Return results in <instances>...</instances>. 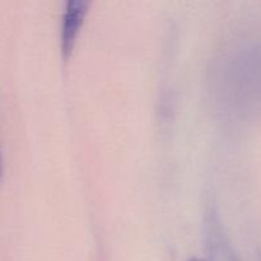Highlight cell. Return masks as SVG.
Segmentation results:
<instances>
[{"instance_id":"cell-1","label":"cell","mask_w":261,"mask_h":261,"mask_svg":"<svg viewBox=\"0 0 261 261\" xmlns=\"http://www.w3.org/2000/svg\"><path fill=\"white\" fill-rule=\"evenodd\" d=\"M89 3L86 0H68L63 14L61 24V53L64 58L70 55L76 36L83 24Z\"/></svg>"},{"instance_id":"cell-2","label":"cell","mask_w":261,"mask_h":261,"mask_svg":"<svg viewBox=\"0 0 261 261\" xmlns=\"http://www.w3.org/2000/svg\"><path fill=\"white\" fill-rule=\"evenodd\" d=\"M188 261H206V260H203V259H198V257H193V259L188 260Z\"/></svg>"}]
</instances>
